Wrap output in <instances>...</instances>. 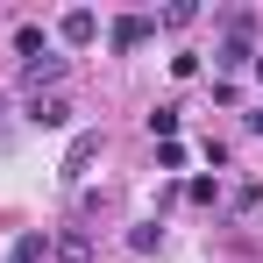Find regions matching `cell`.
Here are the masks:
<instances>
[{"label": "cell", "mask_w": 263, "mask_h": 263, "mask_svg": "<svg viewBox=\"0 0 263 263\" xmlns=\"http://www.w3.org/2000/svg\"><path fill=\"white\" fill-rule=\"evenodd\" d=\"M185 22H199V7H192V0H178V7H164V29H185Z\"/></svg>", "instance_id": "cell-13"}, {"label": "cell", "mask_w": 263, "mask_h": 263, "mask_svg": "<svg viewBox=\"0 0 263 263\" xmlns=\"http://www.w3.org/2000/svg\"><path fill=\"white\" fill-rule=\"evenodd\" d=\"M29 128H71V100L64 92H36L29 100Z\"/></svg>", "instance_id": "cell-2"}, {"label": "cell", "mask_w": 263, "mask_h": 263, "mask_svg": "<svg viewBox=\"0 0 263 263\" xmlns=\"http://www.w3.org/2000/svg\"><path fill=\"white\" fill-rule=\"evenodd\" d=\"M64 71H71V57H57V50H43V57H29V64H22V86H29V92H43V86H57Z\"/></svg>", "instance_id": "cell-3"}, {"label": "cell", "mask_w": 263, "mask_h": 263, "mask_svg": "<svg viewBox=\"0 0 263 263\" xmlns=\"http://www.w3.org/2000/svg\"><path fill=\"white\" fill-rule=\"evenodd\" d=\"M157 242H164V228H157V220H135V228H128V249H135V256H149Z\"/></svg>", "instance_id": "cell-10"}, {"label": "cell", "mask_w": 263, "mask_h": 263, "mask_svg": "<svg viewBox=\"0 0 263 263\" xmlns=\"http://www.w3.org/2000/svg\"><path fill=\"white\" fill-rule=\"evenodd\" d=\"M242 64H256V43H249V36H220L214 71H242Z\"/></svg>", "instance_id": "cell-7"}, {"label": "cell", "mask_w": 263, "mask_h": 263, "mask_svg": "<svg viewBox=\"0 0 263 263\" xmlns=\"http://www.w3.org/2000/svg\"><path fill=\"white\" fill-rule=\"evenodd\" d=\"M185 192H192V199H199V206H214V199H220V178H192V185H185Z\"/></svg>", "instance_id": "cell-14"}, {"label": "cell", "mask_w": 263, "mask_h": 263, "mask_svg": "<svg viewBox=\"0 0 263 263\" xmlns=\"http://www.w3.org/2000/svg\"><path fill=\"white\" fill-rule=\"evenodd\" d=\"M249 135H263V107H256V114H249Z\"/></svg>", "instance_id": "cell-15"}, {"label": "cell", "mask_w": 263, "mask_h": 263, "mask_svg": "<svg viewBox=\"0 0 263 263\" xmlns=\"http://www.w3.org/2000/svg\"><path fill=\"white\" fill-rule=\"evenodd\" d=\"M57 36H64V43H71V50H86L92 36H100V14H92V7H71V14L57 22Z\"/></svg>", "instance_id": "cell-6"}, {"label": "cell", "mask_w": 263, "mask_h": 263, "mask_svg": "<svg viewBox=\"0 0 263 263\" xmlns=\"http://www.w3.org/2000/svg\"><path fill=\"white\" fill-rule=\"evenodd\" d=\"M157 171H185V142H157Z\"/></svg>", "instance_id": "cell-12"}, {"label": "cell", "mask_w": 263, "mask_h": 263, "mask_svg": "<svg viewBox=\"0 0 263 263\" xmlns=\"http://www.w3.org/2000/svg\"><path fill=\"white\" fill-rule=\"evenodd\" d=\"M43 256H50V235H43V228H36V235H22V242L7 249V263H43Z\"/></svg>", "instance_id": "cell-8"}, {"label": "cell", "mask_w": 263, "mask_h": 263, "mask_svg": "<svg viewBox=\"0 0 263 263\" xmlns=\"http://www.w3.org/2000/svg\"><path fill=\"white\" fill-rule=\"evenodd\" d=\"M14 50H22V64H29V57H43V29H36V22H22V29H14Z\"/></svg>", "instance_id": "cell-11"}, {"label": "cell", "mask_w": 263, "mask_h": 263, "mask_svg": "<svg viewBox=\"0 0 263 263\" xmlns=\"http://www.w3.org/2000/svg\"><path fill=\"white\" fill-rule=\"evenodd\" d=\"M249 71H256V79H263V50H256V64H249Z\"/></svg>", "instance_id": "cell-16"}, {"label": "cell", "mask_w": 263, "mask_h": 263, "mask_svg": "<svg viewBox=\"0 0 263 263\" xmlns=\"http://www.w3.org/2000/svg\"><path fill=\"white\" fill-rule=\"evenodd\" d=\"M178 121H185V107H157V114H149V135H157V142H178Z\"/></svg>", "instance_id": "cell-9"}, {"label": "cell", "mask_w": 263, "mask_h": 263, "mask_svg": "<svg viewBox=\"0 0 263 263\" xmlns=\"http://www.w3.org/2000/svg\"><path fill=\"white\" fill-rule=\"evenodd\" d=\"M50 256H57V263H92L100 242H92L86 228H64V235H50Z\"/></svg>", "instance_id": "cell-5"}, {"label": "cell", "mask_w": 263, "mask_h": 263, "mask_svg": "<svg viewBox=\"0 0 263 263\" xmlns=\"http://www.w3.org/2000/svg\"><path fill=\"white\" fill-rule=\"evenodd\" d=\"M92 157H100V128H79L71 135V149H64V185H86V171H92Z\"/></svg>", "instance_id": "cell-1"}, {"label": "cell", "mask_w": 263, "mask_h": 263, "mask_svg": "<svg viewBox=\"0 0 263 263\" xmlns=\"http://www.w3.org/2000/svg\"><path fill=\"white\" fill-rule=\"evenodd\" d=\"M149 36H157V22H149V14H121V22L107 29V43L121 50V57H128V50H142V43H149Z\"/></svg>", "instance_id": "cell-4"}]
</instances>
